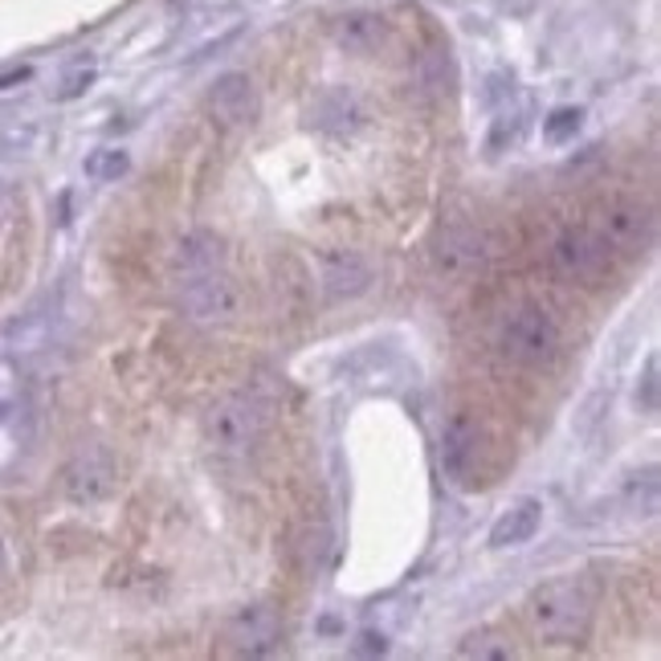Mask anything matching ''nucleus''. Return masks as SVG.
Returning a JSON list of instances; mask_svg holds the SVG:
<instances>
[{
  "instance_id": "nucleus-14",
  "label": "nucleus",
  "mask_w": 661,
  "mask_h": 661,
  "mask_svg": "<svg viewBox=\"0 0 661 661\" xmlns=\"http://www.w3.org/2000/svg\"><path fill=\"white\" fill-rule=\"evenodd\" d=\"M543 523V503L539 498H519V503H510L491 526V547L498 551H507V547H523V543L535 539V531Z\"/></svg>"
},
{
  "instance_id": "nucleus-9",
  "label": "nucleus",
  "mask_w": 661,
  "mask_h": 661,
  "mask_svg": "<svg viewBox=\"0 0 661 661\" xmlns=\"http://www.w3.org/2000/svg\"><path fill=\"white\" fill-rule=\"evenodd\" d=\"M491 257H494L491 233L474 229V225H454V229L437 233V241H433V266H437V274L458 278V282L486 274Z\"/></svg>"
},
{
  "instance_id": "nucleus-16",
  "label": "nucleus",
  "mask_w": 661,
  "mask_h": 661,
  "mask_svg": "<svg viewBox=\"0 0 661 661\" xmlns=\"http://www.w3.org/2000/svg\"><path fill=\"white\" fill-rule=\"evenodd\" d=\"M384 37H389V25H384L380 13H347V17L335 21V41H340V50L347 53L380 50Z\"/></svg>"
},
{
  "instance_id": "nucleus-6",
  "label": "nucleus",
  "mask_w": 661,
  "mask_h": 661,
  "mask_svg": "<svg viewBox=\"0 0 661 661\" xmlns=\"http://www.w3.org/2000/svg\"><path fill=\"white\" fill-rule=\"evenodd\" d=\"M596 233L609 245L612 254L621 257H641L645 250H653L658 241V213L649 201H633V196H621L600 208V220H596Z\"/></svg>"
},
{
  "instance_id": "nucleus-15",
  "label": "nucleus",
  "mask_w": 661,
  "mask_h": 661,
  "mask_svg": "<svg viewBox=\"0 0 661 661\" xmlns=\"http://www.w3.org/2000/svg\"><path fill=\"white\" fill-rule=\"evenodd\" d=\"M225 266V245H220L217 233L208 229H192L180 245H176V257H171V278H185V274H201V270H217Z\"/></svg>"
},
{
  "instance_id": "nucleus-1",
  "label": "nucleus",
  "mask_w": 661,
  "mask_h": 661,
  "mask_svg": "<svg viewBox=\"0 0 661 661\" xmlns=\"http://www.w3.org/2000/svg\"><path fill=\"white\" fill-rule=\"evenodd\" d=\"M274 421V396L257 384L220 396L217 405L204 412V441L220 461H250L257 445L266 441Z\"/></svg>"
},
{
  "instance_id": "nucleus-21",
  "label": "nucleus",
  "mask_w": 661,
  "mask_h": 661,
  "mask_svg": "<svg viewBox=\"0 0 661 661\" xmlns=\"http://www.w3.org/2000/svg\"><path fill=\"white\" fill-rule=\"evenodd\" d=\"M4 568H9V556H4V543H0V576H4Z\"/></svg>"
},
{
  "instance_id": "nucleus-19",
  "label": "nucleus",
  "mask_w": 661,
  "mask_h": 661,
  "mask_svg": "<svg viewBox=\"0 0 661 661\" xmlns=\"http://www.w3.org/2000/svg\"><path fill=\"white\" fill-rule=\"evenodd\" d=\"M580 123H584V111L560 106V111H551V115L543 119V136H547V143H568V139L580 131Z\"/></svg>"
},
{
  "instance_id": "nucleus-18",
  "label": "nucleus",
  "mask_w": 661,
  "mask_h": 661,
  "mask_svg": "<svg viewBox=\"0 0 661 661\" xmlns=\"http://www.w3.org/2000/svg\"><path fill=\"white\" fill-rule=\"evenodd\" d=\"M127 168H131V155L123 148H102V152L86 155V176L90 180H119V176H127Z\"/></svg>"
},
{
  "instance_id": "nucleus-17",
  "label": "nucleus",
  "mask_w": 661,
  "mask_h": 661,
  "mask_svg": "<svg viewBox=\"0 0 661 661\" xmlns=\"http://www.w3.org/2000/svg\"><path fill=\"white\" fill-rule=\"evenodd\" d=\"M461 658H482V661H507L514 658V645L507 637H498L491 628H482V633H470L466 641L458 645Z\"/></svg>"
},
{
  "instance_id": "nucleus-4",
  "label": "nucleus",
  "mask_w": 661,
  "mask_h": 661,
  "mask_svg": "<svg viewBox=\"0 0 661 661\" xmlns=\"http://www.w3.org/2000/svg\"><path fill=\"white\" fill-rule=\"evenodd\" d=\"M486 429L474 412H454L441 424V474L458 491H478L486 478Z\"/></svg>"
},
{
  "instance_id": "nucleus-11",
  "label": "nucleus",
  "mask_w": 661,
  "mask_h": 661,
  "mask_svg": "<svg viewBox=\"0 0 661 661\" xmlns=\"http://www.w3.org/2000/svg\"><path fill=\"white\" fill-rule=\"evenodd\" d=\"M208 111L220 127H250L262 111V99H257V86L250 74L241 69H229L220 74L217 82L208 86Z\"/></svg>"
},
{
  "instance_id": "nucleus-3",
  "label": "nucleus",
  "mask_w": 661,
  "mask_h": 661,
  "mask_svg": "<svg viewBox=\"0 0 661 661\" xmlns=\"http://www.w3.org/2000/svg\"><path fill=\"white\" fill-rule=\"evenodd\" d=\"M526 621L547 641H580L593 625V605L576 580H551L531 593Z\"/></svg>"
},
{
  "instance_id": "nucleus-5",
  "label": "nucleus",
  "mask_w": 661,
  "mask_h": 661,
  "mask_svg": "<svg viewBox=\"0 0 661 661\" xmlns=\"http://www.w3.org/2000/svg\"><path fill=\"white\" fill-rule=\"evenodd\" d=\"M551 266H556V274H560L563 282L596 290L609 282L612 250L600 241L596 229H588V225H572V229H563L560 238H556V245H551Z\"/></svg>"
},
{
  "instance_id": "nucleus-7",
  "label": "nucleus",
  "mask_w": 661,
  "mask_h": 661,
  "mask_svg": "<svg viewBox=\"0 0 661 661\" xmlns=\"http://www.w3.org/2000/svg\"><path fill=\"white\" fill-rule=\"evenodd\" d=\"M171 282H176V303L192 322H229L238 315L241 298L225 266L185 274V278H171Z\"/></svg>"
},
{
  "instance_id": "nucleus-12",
  "label": "nucleus",
  "mask_w": 661,
  "mask_h": 661,
  "mask_svg": "<svg viewBox=\"0 0 661 661\" xmlns=\"http://www.w3.org/2000/svg\"><path fill=\"white\" fill-rule=\"evenodd\" d=\"M322 266V290L331 298H359L372 287V266L368 257L356 254V250H327L319 257Z\"/></svg>"
},
{
  "instance_id": "nucleus-10",
  "label": "nucleus",
  "mask_w": 661,
  "mask_h": 661,
  "mask_svg": "<svg viewBox=\"0 0 661 661\" xmlns=\"http://www.w3.org/2000/svg\"><path fill=\"white\" fill-rule=\"evenodd\" d=\"M115 482H119V466H115V458H111L102 445L82 449V454L62 470V491H66V498L78 503V507H94L102 498H111V494H115Z\"/></svg>"
},
{
  "instance_id": "nucleus-8",
  "label": "nucleus",
  "mask_w": 661,
  "mask_h": 661,
  "mask_svg": "<svg viewBox=\"0 0 661 661\" xmlns=\"http://www.w3.org/2000/svg\"><path fill=\"white\" fill-rule=\"evenodd\" d=\"M282 641V616L270 605H245L220 628V653L225 658H266Z\"/></svg>"
},
{
  "instance_id": "nucleus-13",
  "label": "nucleus",
  "mask_w": 661,
  "mask_h": 661,
  "mask_svg": "<svg viewBox=\"0 0 661 661\" xmlns=\"http://www.w3.org/2000/svg\"><path fill=\"white\" fill-rule=\"evenodd\" d=\"M368 123V106L359 102V94H352V90H327V94H319V102H315V127L319 131H327V136H356L359 127Z\"/></svg>"
},
{
  "instance_id": "nucleus-2",
  "label": "nucleus",
  "mask_w": 661,
  "mask_h": 661,
  "mask_svg": "<svg viewBox=\"0 0 661 661\" xmlns=\"http://www.w3.org/2000/svg\"><path fill=\"white\" fill-rule=\"evenodd\" d=\"M494 347L519 368H551L563 347V331L547 306L519 303L494 327Z\"/></svg>"
},
{
  "instance_id": "nucleus-20",
  "label": "nucleus",
  "mask_w": 661,
  "mask_h": 661,
  "mask_svg": "<svg viewBox=\"0 0 661 661\" xmlns=\"http://www.w3.org/2000/svg\"><path fill=\"white\" fill-rule=\"evenodd\" d=\"M9 213H13V192L0 185V220L9 217Z\"/></svg>"
}]
</instances>
